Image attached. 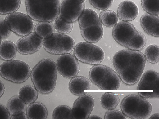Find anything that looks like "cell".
Here are the masks:
<instances>
[{
  "label": "cell",
  "mask_w": 159,
  "mask_h": 119,
  "mask_svg": "<svg viewBox=\"0 0 159 119\" xmlns=\"http://www.w3.org/2000/svg\"><path fill=\"white\" fill-rule=\"evenodd\" d=\"M78 21L81 35L86 42L95 43L102 38L103 34L102 26L94 11L85 9Z\"/></svg>",
  "instance_id": "cell-5"
},
{
  "label": "cell",
  "mask_w": 159,
  "mask_h": 119,
  "mask_svg": "<svg viewBox=\"0 0 159 119\" xmlns=\"http://www.w3.org/2000/svg\"><path fill=\"white\" fill-rule=\"evenodd\" d=\"M11 119H28L26 113L25 112L15 115H12L11 116Z\"/></svg>",
  "instance_id": "cell-36"
},
{
  "label": "cell",
  "mask_w": 159,
  "mask_h": 119,
  "mask_svg": "<svg viewBox=\"0 0 159 119\" xmlns=\"http://www.w3.org/2000/svg\"><path fill=\"white\" fill-rule=\"evenodd\" d=\"M88 119H102V118L99 116L96 115H90Z\"/></svg>",
  "instance_id": "cell-39"
},
{
  "label": "cell",
  "mask_w": 159,
  "mask_h": 119,
  "mask_svg": "<svg viewBox=\"0 0 159 119\" xmlns=\"http://www.w3.org/2000/svg\"><path fill=\"white\" fill-rule=\"evenodd\" d=\"M60 0H25L27 15L39 22H51L59 15Z\"/></svg>",
  "instance_id": "cell-4"
},
{
  "label": "cell",
  "mask_w": 159,
  "mask_h": 119,
  "mask_svg": "<svg viewBox=\"0 0 159 119\" xmlns=\"http://www.w3.org/2000/svg\"><path fill=\"white\" fill-rule=\"evenodd\" d=\"M43 40L34 32H32L17 40L16 44L17 51L23 55L33 54L43 46Z\"/></svg>",
  "instance_id": "cell-16"
},
{
  "label": "cell",
  "mask_w": 159,
  "mask_h": 119,
  "mask_svg": "<svg viewBox=\"0 0 159 119\" xmlns=\"http://www.w3.org/2000/svg\"><path fill=\"white\" fill-rule=\"evenodd\" d=\"M104 118L126 119L127 117L121 111L113 109L106 111L104 115Z\"/></svg>",
  "instance_id": "cell-33"
},
{
  "label": "cell",
  "mask_w": 159,
  "mask_h": 119,
  "mask_svg": "<svg viewBox=\"0 0 159 119\" xmlns=\"http://www.w3.org/2000/svg\"><path fill=\"white\" fill-rule=\"evenodd\" d=\"M5 90L4 85L3 82L0 80V98L3 95Z\"/></svg>",
  "instance_id": "cell-37"
},
{
  "label": "cell",
  "mask_w": 159,
  "mask_h": 119,
  "mask_svg": "<svg viewBox=\"0 0 159 119\" xmlns=\"http://www.w3.org/2000/svg\"><path fill=\"white\" fill-rule=\"evenodd\" d=\"M91 5L95 8L104 10L107 9L112 5L113 0H89Z\"/></svg>",
  "instance_id": "cell-32"
},
{
  "label": "cell",
  "mask_w": 159,
  "mask_h": 119,
  "mask_svg": "<svg viewBox=\"0 0 159 119\" xmlns=\"http://www.w3.org/2000/svg\"><path fill=\"white\" fill-rule=\"evenodd\" d=\"M85 7L84 2L78 0H62L60 4L59 15L66 21L73 23L78 20Z\"/></svg>",
  "instance_id": "cell-13"
},
{
  "label": "cell",
  "mask_w": 159,
  "mask_h": 119,
  "mask_svg": "<svg viewBox=\"0 0 159 119\" xmlns=\"http://www.w3.org/2000/svg\"><path fill=\"white\" fill-rule=\"evenodd\" d=\"M43 46L48 53L55 55L70 53L75 46L74 39L64 34L55 33L43 40Z\"/></svg>",
  "instance_id": "cell-9"
},
{
  "label": "cell",
  "mask_w": 159,
  "mask_h": 119,
  "mask_svg": "<svg viewBox=\"0 0 159 119\" xmlns=\"http://www.w3.org/2000/svg\"><path fill=\"white\" fill-rule=\"evenodd\" d=\"M99 17L102 24L107 27L114 26L117 23L118 20L117 14L110 10L106 9L101 11Z\"/></svg>",
  "instance_id": "cell-26"
},
{
  "label": "cell",
  "mask_w": 159,
  "mask_h": 119,
  "mask_svg": "<svg viewBox=\"0 0 159 119\" xmlns=\"http://www.w3.org/2000/svg\"><path fill=\"white\" fill-rule=\"evenodd\" d=\"M30 68L26 62L12 60L2 63L0 65V75L5 79L16 83L26 81L31 73Z\"/></svg>",
  "instance_id": "cell-8"
},
{
  "label": "cell",
  "mask_w": 159,
  "mask_h": 119,
  "mask_svg": "<svg viewBox=\"0 0 159 119\" xmlns=\"http://www.w3.org/2000/svg\"><path fill=\"white\" fill-rule=\"evenodd\" d=\"M89 77L94 84L103 90H117L120 85L121 80L117 73L105 65L93 66L89 71Z\"/></svg>",
  "instance_id": "cell-6"
},
{
  "label": "cell",
  "mask_w": 159,
  "mask_h": 119,
  "mask_svg": "<svg viewBox=\"0 0 159 119\" xmlns=\"http://www.w3.org/2000/svg\"><path fill=\"white\" fill-rule=\"evenodd\" d=\"M20 4L21 0H0V14H9L16 12Z\"/></svg>",
  "instance_id": "cell-27"
},
{
  "label": "cell",
  "mask_w": 159,
  "mask_h": 119,
  "mask_svg": "<svg viewBox=\"0 0 159 119\" xmlns=\"http://www.w3.org/2000/svg\"><path fill=\"white\" fill-rule=\"evenodd\" d=\"M26 114L29 119H45L48 116L46 107L40 102H34L27 107Z\"/></svg>",
  "instance_id": "cell-20"
},
{
  "label": "cell",
  "mask_w": 159,
  "mask_h": 119,
  "mask_svg": "<svg viewBox=\"0 0 159 119\" xmlns=\"http://www.w3.org/2000/svg\"><path fill=\"white\" fill-rule=\"evenodd\" d=\"M56 66L60 74L67 79L77 76L80 69L78 60L70 53L61 55L58 58Z\"/></svg>",
  "instance_id": "cell-14"
},
{
  "label": "cell",
  "mask_w": 159,
  "mask_h": 119,
  "mask_svg": "<svg viewBox=\"0 0 159 119\" xmlns=\"http://www.w3.org/2000/svg\"><path fill=\"white\" fill-rule=\"evenodd\" d=\"M17 50L12 41L4 40L0 44V59L5 61L12 60L16 56Z\"/></svg>",
  "instance_id": "cell-21"
},
{
  "label": "cell",
  "mask_w": 159,
  "mask_h": 119,
  "mask_svg": "<svg viewBox=\"0 0 159 119\" xmlns=\"http://www.w3.org/2000/svg\"><path fill=\"white\" fill-rule=\"evenodd\" d=\"M52 118L55 119H74L72 109L66 105H59L56 107L53 111Z\"/></svg>",
  "instance_id": "cell-28"
},
{
  "label": "cell",
  "mask_w": 159,
  "mask_h": 119,
  "mask_svg": "<svg viewBox=\"0 0 159 119\" xmlns=\"http://www.w3.org/2000/svg\"><path fill=\"white\" fill-rule=\"evenodd\" d=\"M80 1H81V2H84V1L85 0H78Z\"/></svg>",
  "instance_id": "cell-40"
},
{
  "label": "cell",
  "mask_w": 159,
  "mask_h": 119,
  "mask_svg": "<svg viewBox=\"0 0 159 119\" xmlns=\"http://www.w3.org/2000/svg\"><path fill=\"white\" fill-rule=\"evenodd\" d=\"M11 31L7 27L4 20H0V38L5 39L10 35Z\"/></svg>",
  "instance_id": "cell-34"
},
{
  "label": "cell",
  "mask_w": 159,
  "mask_h": 119,
  "mask_svg": "<svg viewBox=\"0 0 159 119\" xmlns=\"http://www.w3.org/2000/svg\"><path fill=\"white\" fill-rule=\"evenodd\" d=\"M121 111L131 119H144L150 114L152 106L145 98L135 94L129 95L123 98L120 104Z\"/></svg>",
  "instance_id": "cell-7"
},
{
  "label": "cell",
  "mask_w": 159,
  "mask_h": 119,
  "mask_svg": "<svg viewBox=\"0 0 159 119\" xmlns=\"http://www.w3.org/2000/svg\"><path fill=\"white\" fill-rule=\"evenodd\" d=\"M120 101V99L118 95L113 92L104 93L100 99L102 106L107 110L115 108L118 105Z\"/></svg>",
  "instance_id": "cell-24"
},
{
  "label": "cell",
  "mask_w": 159,
  "mask_h": 119,
  "mask_svg": "<svg viewBox=\"0 0 159 119\" xmlns=\"http://www.w3.org/2000/svg\"><path fill=\"white\" fill-rule=\"evenodd\" d=\"M137 89L144 90L138 94L144 98L159 97V74L156 70L149 69L143 74L139 82Z\"/></svg>",
  "instance_id": "cell-11"
},
{
  "label": "cell",
  "mask_w": 159,
  "mask_h": 119,
  "mask_svg": "<svg viewBox=\"0 0 159 119\" xmlns=\"http://www.w3.org/2000/svg\"><path fill=\"white\" fill-rule=\"evenodd\" d=\"M0 119H11V115L7 108L0 104Z\"/></svg>",
  "instance_id": "cell-35"
},
{
  "label": "cell",
  "mask_w": 159,
  "mask_h": 119,
  "mask_svg": "<svg viewBox=\"0 0 159 119\" xmlns=\"http://www.w3.org/2000/svg\"><path fill=\"white\" fill-rule=\"evenodd\" d=\"M91 86V82L87 77L76 76L70 80L68 88L73 94L80 96L86 93L85 90H89Z\"/></svg>",
  "instance_id": "cell-19"
},
{
  "label": "cell",
  "mask_w": 159,
  "mask_h": 119,
  "mask_svg": "<svg viewBox=\"0 0 159 119\" xmlns=\"http://www.w3.org/2000/svg\"><path fill=\"white\" fill-rule=\"evenodd\" d=\"M4 20L10 30L19 36L27 35L32 32L33 29L32 19L23 13L14 12L9 14Z\"/></svg>",
  "instance_id": "cell-12"
},
{
  "label": "cell",
  "mask_w": 159,
  "mask_h": 119,
  "mask_svg": "<svg viewBox=\"0 0 159 119\" xmlns=\"http://www.w3.org/2000/svg\"><path fill=\"white\" fill-rule=\"evenodd\" d=\"M74 55L81 62L93 65L100 64L105 57V53L102 48L87 42L77 43L74 49Z\"/></svg>",
  "instance_id": "cell-10"
},
{
  "label": "cell",
  "mask_w": 159,
  "mask_h": 119,
  "mask_svg": "<svg viewBox=\"0 0 159 119\" xmlns=\"http://www.w3.org/2000/svg\"><path fill=\"white\" fill-rule=\"evenodd\" d=\"M2 39L0 38V43H1V42H2Z\"/></svg>",
  "instance_id": "cell-41"
},
{
  "label": "cell",
  "mask_w": 159,
  "mask_h": 119,
  "mask_svg": "<svg viewBox=\"0 0 159 119\" xmlns=\"http://www.w3.org/2000/svg\"><path fill=\"white\" fill-rule=\"evenodd\" d=\"M27 108V104L17 95L12 96L7 104V108L11 117L24 112Z\"/></svg>",
  "instance_id": "cell-22"
},
{
  "label": "cell",
  "mask_w": 159,
  "mask_h": 119,
  "mask_svg": "<svg viewBox=\"0 0 159 119\" xmlns=\"http://www.w3.org/2000/svg\"><path fill=\"white\" fill-rule=\"evenodd\" d=\"M141 5L147 13L159 15V0H141Z\"/></svg>",
  "instance_id": "cell-30"
},
{
  "label": "cell",
  "mask_w": 159,
  "mask_h": 119,
  "mask_svg": "<svg viewBox=\"0 0 159 119\" xmlns=\"http://www.w3.org/2000/svg\"><path fill=\"white\" fill-rule=\"evenodd\" d=\"M73 26V23L66 21L60 15L55 20L54 28L59 33H68L72 31Z\"/></svg>",
  "instance_id": "cell-31"
},
{
  "label": "cell",
  "mask_w": 159,
  "mask_h": 119,
  "mask_svg": "<svg viewBox=\"0 0 159 119\" xmlns=\"http://www.w3.org/2000/svg\"><path fill=\"white\" fill-rule=\"evenodd\" d=\"M149 119H159V113H156L151 115L149 118Z\"/></svg>",
  "instance_id": "cell-38"
},
{
  "label": "cell",
  "mask_w": 159,
  "mask_h": 119,
  "mask_svg": "<svg viewBox=\"0 0 159 119\" xmlns=\"http://www.w3.org/2000/svg\"><path fill=\"white\" fill-rule=\"evenodd\" d=\"M146 61L142 52L129 49L116 52L112 61L121 80L129 86L134 85L139 81L144 71Z\"/></svg>",
  "instance_id": "cell-1"
},
{
  "label": "cell",
  "mask_w": 159,
  "mask_h": 119,
  "mask_svg": "<svg viewBox=\"0 0 159 119\" xmlns=\"http://www.w3.org/2000/svg\"><path fill=\"white\" fill-rule=\"evenodd\" d=\"M139 12L137 5L133 2L128 0L121 2L119 5L117 15L123 21L128 22L134 20Z\"/></svg>",
  "instance_id": "cell-17"
},
{
  "label": "cell",
  "mask_w": 159,
  "mask_h": 119,
  "mask_svg": "<svg viewBox=\"0 0 159 119\" xmlns=\"http://www.w3.org/2000/svg\"><path fill=\"white\" fill-rule=\"evenodd\" d=\"M57 69L56 64L50 58L43 59L33 68L30 76L34 87L40 93L52 92L56 85Z\"/></svg>",
  "instance_id": "cell-2"
},
{
  "label": "cell",
  "mask_w": 159,
  "mask_h": 119,
  "mask_svg": "<svg viewBox=\"0 0 159 119\" xmlns=\"http://www.w3.org/2000/svg\"><path fill=\"white\" fill-rule=\"evenodd\" d=\"M144 55L146 60L149 63L154 64L158 62L159 46L155 44L151 45L148 46L145 50Z\"/></svg>",
  "instance_id": "cell-29"
},
{
  "label": "cell",
  "mask_w": 159,
  "mask_h": 119,
  "mask_svg": "<svg viewBox=\"0 0 159 119\" xmlns=\"http://www.w3.org/2000/svg\"><path fill=\"white\" fill-rule=\"evenodd\" d=\"M34 31L37 35L44 39L53 33L55 30L50 22L41 21L35 25Z\"/></svg>",
  "instance_id": "cell-25"
},
{
  "label": "cell",
  "mask_w": 159,
  "mask_h": 119,
  "mask_svg": "<svg viewBox=\"0 0 159 119\" xmlns=\"http://www.w3.org/2000/svg\"><path fill=\"white\" fill-rule=\"evenodd\" d=\"M18 96L26 104H30L37 100L38 91L34 87L26 85L20 89Z\"/></svg>",
  "instance_id": "cell-23"
},
{
  "label": "cell",
  "mask_w": 159,
  "mask_h": 119,
  "mask_svg": "<svg viewBox=\"0 0 159 119\" xmlns=\"http://www.w3.org/2000/svg\"><path fill=\"white\" fill-rule=\"evenodd\" d=\"M94 105V100L86 93L78 97L73 104L72 109L74 119H86L90 115Z\"/></svg>",
  "instance_id": "cell-15"
},
{
  "label": "cell",
  "mask_w": 159,
  "mask_h": 119,
  "mask_svg": "<svg viewBox=\"0 0 159 119\" xmlns=\"http://www.w3.org/2000/svg\"><path fill=\"white\" fill-rule=\"evenodd\" d=\"M112 35L118 44L132 50H142L147 43L146 37L128 22L117 23L112 29Z\"/></svg>",
  "instance_id": "cell-3"
},
{
  "label": "cell",
  "mask_w": 159,
  "mask_h": 119,
  "mask_svg": "<svg viewBox=\"0 0 159 119\" xmlns=\"http://www.w3.org/2000/svg\"><path fill=\"white\" fill-rule=\"evenodd\" d=\"M159 16L148 13L140 17V23L144 32L148 35L158 37Z\"/></svg>",
  "instance_id": "cell-18"
}]
</instances>
